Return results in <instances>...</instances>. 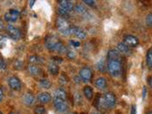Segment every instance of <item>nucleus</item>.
<instances>
[{
	"label": "nucleus",
	"mask_w": 152,
	"mask_h": 114,
	"mask_svg": "<svg viewBox=\"0 0 152 114\" xmlns=\"http://www.w3.org/2000/svg\"><path fill=\"white\" fill-rule=\"evenodd\" d=\"M45 45L46 48L50 51H54L57 53H66L68 49L62 43L58 38L54 35H48L45 39Z\"/></svg>",
	"instance_id": "nucleus-1"
},
{
	"label": "nucleus",
	"mask_w": 152,
	"mask_h": 114,
	"mask_svg": "<svg viewBox=\"0 0 152 114\" xmlns=\"http://www.w3.org/2000/svg\"><path fill=\"white\" fill-rule=\"evenodd\" d=\"M56 27L57 30L59 32H61L62 34H64L66 36L69 35H74L75 31H76V26H71L70 23L66 20L64 17H58L56 20Z\"/></svg>",
	"instance_id": "nucleus-2"
},
{
	"label": "nucleus",
	"mask_w": 152,
	"mask_h": 114,
	"mask_svg": "<svg viewBox=\"0 0 152 114\" xmlns=\"http://www.w3.org/2000/svg\"><path fill=\"white\" fill-rule=\"evenodd\" d=\"M107 72L112 77H119L122 74V62L121 59L117 60H107Z\"/></svg>",
	"instance_id": "nucleus-3"
},
{
	"label": "nucleus",
	"mask_w": 152,
	"mask_h": 114,
	"mask_svg": "<svg viewBox=\"0 0 152 114\" xmlns=\"http://www.w3.org/2000/svg\"><path fill=\"white\" fill-rule=\"evenodd\" d=\"M103 97V101H104V104L106 107L107 109H110V108H113L114 107L116 106V96L115 94L112 93V92H107L104 93V95H102Z\"/></svg>",
	"instance_id": "nucleus-4"
},
{
	"label": "nucleus",
	"mask_w": 152,
	"mask_h": 114,
	"mask_svg": "<svg viewBox=\"0 0 152 114\" xmlns=\"http://www.w3.org/2000/svg\"><path fill=\"white\" fill-rule=\"evenodd\" d=\"M79 77L82 82H85V83L90 82L93 77V72L91 69L88 68V66H84V68H82L79 71Z\"/></svg>",
	"instance_id": "nucleus-5"
},
{
	"label": "nucleus",
	"mask_w": 152,
	"mask_h": 114,
	"mask_svg": "<svg viewBox=\"0 0 152 114\" xmlns=\"http://www.w3.org/2000/svg\"><path fill=\"white\" fill-rule=\"evenodd\" d=\"M19 17H20V12L15 9H11L4 14V19L5 21L9 23H14L16 22Z\"/></svg>",
	"instance_id": "nucleus-6"
},
{
	"label": "nucleus",
	"mask_w": 152,
	"mask_h": 114,
	"mask_svg": "<svg viewBox=\"0 0 152 114\" xmlns=\"http://www.w3.org/2000/svg\"><path fill=\"white\" fill-rule=\"evenodd\" d=\"M53 106L58 112L64 113L69 109V104L66 103V100L53 98Z\"/></svg>",
	"instance_id": "nucleus-7"
},
{
	"label": "nucleus",
	"mask_w": 152,
	"mask_h": 114,
	"mask_svg": "<svg viewBox=\"0 0 152 114\" xmlns=\"http://www.w3.org/2000/svg\"><path fill=\"white\" fill-rule=\"evenodd\" d=\"M6 31L8 33V35L13 40H18L20 39L22 36V32L19 30L17 27H14L12 25H8L6 27Z\"/></svg>",
	"instance_id": "nucleus-8"
},
{
	"label": "nucleus",
	"mask_w": 152,
	"mask_h": 114,
	"mask_svg": "<svg viewBox=\"0 0 152 114\" xmlns=\"http://www.w3.org/2000/svg\"><path fill=\"white\" fill-rule=\"evenodd\" d=\"M8 83H9L10 88H11L12 90H15V91L20 90L21 88H22L21 81L19 80V78L16 77V76H11V77H10L9 80H8Z\"/></svg>",
	"instance_id": "nucleus-9"
},
{
	"label": "nucleus",
	"mask_w": 152,
	"mask_h": 114,
	"mask_svg": "<svg viewBox=\"0 0 152 114\" xmlns=\"http://www.w3.org/2000/svg\"><path fill=\"white\" fill-rule=\"evenodd\" d=\"M124 43L126 44L129 48H135L139 44V39L132 34H126L124 37Z\"/></svg>",
	"instance_id": "nucleus-10"
},
{
	"label": "nucleus",
	"mask_w": 152,
	"mask_h": 114,
	"mask_svg": "<svg viewBox=\"0 0 152 114\" xmlns=\"http://www.w3.org/2000/svg\"><path fill=\"white\" fill-rule=\"evenodd\" d=\"M58 3H59V7L61 9L65 10V11L68 12L69 13L71 11H73V10H74V4H73V2L69 1V0H61V1H59Z\"/></svg>",
	"instance_id": "nucleus-11"
},
{
	"label": "nucleus",
	"mask_w": 152,
	"mask_h": 114,
	"mask_svg": "<svg viewBox=\"0 0 152 114\" xmlns=\"http://www.w3.org/2000/svg\"><path fill=\"white\" fill-rule=\"evenodd\" d=\"M95 107H97L98 110H100L101 112H104L107 110V108L106 107L103 101V97L101 94H97L96 99H95Z\"/></svg>",
	"instance_id": "nucleus-12"
},
{
	"label": "nucleus",
	"mask_w": 152,
	"mask_h": 114,
	"mask_svg": "<svg viewBox=\"0 0 152 114\" xmlns=\"http://www.w3.org/2000/svg\"><path fill=\"white\" fill-rule=\"evenodd\" d=\"M34 101H35V98H34V96H33V94L31 92H27L25 95H24L23 102H24V104H26V106H28V107L32 106V104H34Z\"/></svg>",
	"instance_id": "nucleus-13"
},
{
	"label": "nucleus",
	"mask_w": 152,
	"mask_h": 114,
	"mask_svg": "<svg viewBox=\"0 0 152 114\" xmlns=\"http://www.w3.org/2000/svg\"><path fill=\"white\" fill-rule=\"evenodd\" d=\"M94 86L98 89H100V90L104 89V88H107V79L104 78V77H99V78H97L96 80H95V82H94Z\"/></svg>",
	"instance_id": "nucleus-14"
},
{
	"label": "nucleus",
	"mask_w": 152,
	"mask_h": 114,
	"mask_svg": "<svg viewBox=\"0 0 152 114\" xmlns=\"http://www.w3.org/2000/svg\"><path fill=\"white\" fill-rule=\"evenodd\" d=\"M41 69L37 65H33V64H30L28 66V72L30 73L32 76H37L40 75L41 73Z\"/></svg>",
	"instance_id": "nucleus-15"
},
{
	"label": "nucleus",
	"mask_w": 152,
	"mask_h": 114,
	"mask_svg": "<svg viewBox=\"0 0 152 114\" xmlns=\"http://www.w3.org/2000/svg\"><path fill=\"white\" fill-rule=\"evenodd\" d=\"M38 101L41 104H48L51 101V95L49 92H42L38 95Z\"/></svg>",
	"instance_id": "nucleus-16"
},
{
	"label": "nucleus",
	"mask_w": 152,
	"mask_h": 114,
	"mask_svg": "<svg viewBox=\"0 0 152 114\" xmlns=\"http://www.w3.org/2000/svg\"><path fill=\"white\" fill-rule=\"evenodd\" d=\"M121 54H128L130 52V48L128 47L126 44H125L124 42H120L117 45V49H116Z\"/></svg>",
	"instance_id": "nucleus-17"
},
{
	"label": "nucleus",
	"mask_w": 152,
	"mask_h": 114,
	"mask_svg": "<svg viewBox=\"0 0 152 114\" xmlns=\"http://www.w3.org/2000/svg\"><path fill=\"white\" fill-rule=\"evenodd\" d=\"M121 59V53L116 49H111L107 52V60H117Z\"/></svg>",
	"instance_id": "nucleus-18"
},
{
	"label": "nucleus",
	"mask_w": 152,
	"mask_h": 114,
	"mask_svg": "<svg viewBox=\"0 0 152 114\" xmlns=\"http://www.w3.org/2000/svg\"><path fill=\"white\" fill-rule=\"evenodd\" d=\"M83 93H84V96L87 98L88 101H91V100L93 99L94 91H93V88L91 87H89V86H87V87L84 88Z\"/></svg>",
	"instance_id": "nucleus-19"
},
{
	"label": "nucleus",
	"mask_w": 152,
	"mask_h": 114,
	"mask_svg": "<svg viewBox=\"0 0 152 114\" xmlns=\"http://www.w3.org/2000/svg\"><path fill=\"white\" fill-rule=\"evenodd\" d=\"M74 35L78 38V39H81V40H84L87 38L88 34H87V31H86L84 28H80V27H76V31H75V33Z\"/></svg>",
	"instance_id": "nucleus-20"
},
{
	"label": "nucleus",
	"mask_w": 152,
	"mask_h": 114,
	"mask_svg": "<svg viewBox=\"0 0 152 114\" xmlns=\"http://www.w3.org/2000/svg\"><path fill=\"white\" fill-rule=\"evenodd\" d=\"M74 12L77 14H79V15H82V16L86 15V14H88V10L83 4L76 5V6L74 7Z\"/></svg>",
	"instance_id": "nucleus-21"
},
{
	"label": "nucleus",
	"mask_w": 152,
	"mask_h": 114,
	"mask_svg": "<svg viewBox=\"0 0 152 114\" xmlns=\"http://www.w3.org/2000/svg\"><path fill=\"white\" fill-rule=\"evenodd\" d=\"M53 98H59V99H63V100H66L68 98V94H66V90L64 88H58L55 90L54 92V96Z\"/></svg>",
	"instance_id": "nucleus-22"
},
{
	"label": "nucleus",
	"mask_w": 152,
	"mask_h": 114,
	"mask_svg": "<svg viewBox=\"0 0 152 114\" xmlns=\"http://www.w3.org/2000/svg\"><path fill=\"white\" fill-rule=\"evenodd\" d=\"M49 72L51 75H57L59 73V66L55 62H51L49 65Z\"/></svg>",
	"instance_id": "nucleus-23"
},
{
	"label": "nucleus",
	"mask_w": 152,
	"mask_h": 114,
	"mask_svg": "<svg viewBox=\"0 0 152 114\" xmlns=\"http://www.w3.org/2000/svg\"><path fill=\"white\" fill-rule=\"evenodd\" d=\"M28 61L31 62V64L33 65H40L44 63V60L42 59V57L37 56V55H31L28 57Z\"/></svg>",
	"instance_id": "nucleus-24"
},
{
	"label": "nucleus",
	"mask_w": 152,
	"mask_h": 114,
	"mask_svg": "<svg viewBox=\"0 0 152 114\" xmlns=\"http://www.w3.org/2000/svg\"><path fill=\"white\" fill-rule=\"evenodd\" d=\"M97 69L101 71V72H104V71L107 70V63L106 61H104V59H101L97 64Z\"/></svg>",
	"instance_id": "nucleus-25"
},
{
	"label": "nucleus",
	"mask_w": 152,
	"mask_h": 114,
	"mask_svg": "<svg viewBox=\"0 0 152 114\" xmlns=\"http://www.w3.org/2000/svg\"><path fill=\"white\" fill-rule=\"evenodd\" d=\"M39 85L43 88H50L51 87V82L49 79H42V80H40Z\"/></svg>",
	"instance_id": "nucleus-26"
},
{
	"label": "nucleus",
	"mask_w": 152,
	"mask_h": 114,
	"mask_svg": "<svg viewBox=\"0 0 152 114\" xmlns=\"http://www.w3.org/2000/svg\"><path fill=\"white\" fill-rule=\"evenodd\" d=\"M146 66L148 69H152V51L150 50L146 53Z\"/></svg>",
	"instance_id": "nucleus-27"
},
{
	"label": "nucleus",
	"mask_w": 152,
	"mask_h": 114,
	"mask_svg": "<svg viewBox=\"0 0 152 114\" xmlns=\"http://www.w3.org/2000/svg\"><path fill=\"white\" fill-rule=\"evenodd\" d=\"M34 113L35 114H46L47 111H46V108L42 106H38L34 108Z\"/></svg>",
	"instance_id": "nucleus-28"
},
{
	"label": "nucleus",
	"mask_w": 152,
	"mask_h": 114,
	"mask_svg": "<svg viewBox=\"0 0 152 114\" xmlns=\"http://www.w3.org/2000/svg\"><path fill=\"white\" fill-rule=\"evenodd\" d=\"M73 98H74V103H75V104H81V103H82V96H81L79 92H76L74 94Z\"/></svg>",
	"instance_id": "nucleus-29"
},
{
	"label": "nucleus",
	"mask_w": 152,
	"mask_h": 114,
	"mask_svg": "<svg viewBox=\"0 0 152 114\" xmlns=\"http://www.w3.org/2000/svg\"><path fill=\"white\" fill-rule=\"evenodd\" d=\"M145 24H146V25L148 26V27L152 28V12H149V13L146 15V17H145Z\"/></svg>",
	"instance_id": "nucleus-30"
},
{
	"label": "nucleus",
	"mask_w": 152,
	"mask_h": 114,
	"mask_svg": "<svg viewBox=\"0 0 152 114\" xmlns=\"http://www.w3.org/2000/svg\"><path fill=\"white\" fill-rule=\"evenodd\" d=\"M66 56H68V58L70 59V60H73L76 58V53L73 51V50H68V51H66Z\"/></svg>",
	"instance_id": "nucleus-31"
},
{
	"label": "nucleus",
	"mask_w": 152,
	"mask_h": 114,
	"mask_svg": "<svg viewBox=\"0 0 152 114\" xmlns=\"http://www.w3.org/2000/svg\"><path fill=\"white\" fill-rule=\"evenodd\" d=\"M6 42H7V36L4 34H0V48L6 45Z\"/></svg>",
	"instance_id": "nucleus-32"
},
{
	"label": "nucleus",
	"mask_w": 152,
	"mask_h": 114,
	"mask_svg": "<svg viewBox=\"0 0 152 114\" xmlns=\"http://www.w3.org/2000/svg\"><path fill=\"white\" fill-rule=\"evenodd\" d=\"M13 66H14V69H23V66H24V63L22 61L17 60V61H15V63H14Z\"/></svg>",
	"instance_id": "nucleus-33"
},
{
	"label": "nucleus",
	"mask_w": 152,
	"mask_h": 114,
	"mask_svg": "<svg viewBox=\"0 0 152 114\" xmlns=\"http://www.w3.org/2000/svg\"><path fill=\"white\" fill-rule=\"evenodd\" d=\"M57 12H58V13L60 14V15L62 16V17H64V16H66L69 14V12H66L65 10H63V9H61L60 7H58L57 8Z\"/></svg>",
	"instance_id": "nucleus-34"
},
{
	"label": "nucleus",
	"mask_w": 152,
	"mask_h": 114,
	"mask_svg": "<svg viewBox=\"0 0 152 114\" xmlns=\"http://www.w3.org/2000/svg\"><path fill=\"white\" fill-rule=\"evenodd\" d=\"M69 44L74 47V48H77V47H80V42L78 41H75V40H70L69 41Z\"/></svg>",
	"instance_id": "nucleus-35"
},
{
	"label": "nucleus",
	"mask_w": 152,
	"mask_h": 114,
	"mask_svg": "<svg viewBox=\"0 0 152 114\" xmlns=\"http://www.w3.org/2000/svg\"><path fill=\"white\" fill-rule=\"evenodd\" d=\"M83 3L87 4L88 6H94L95 5V1H90V0H84Z\"/></svg>",
	"instance_id": "nucleus-36"
},
{
	"label": "nucleus",
	"mask_w": 152,
	"mask_h": 114,
	"mask_svg": "<svg viewBox=\"0 0 152 114\" xmlns=\"http://www.w3.org/2000/svg\"><path fill=\"white\" fill-rule=\"evenodd\" d=\"M130 114H137V107L135 104H132L130 109Z\"/></svg>",
	"instance_id": "nucleus-37"
},
{
	"label": "nucleus",
	"mask_w": 152,
	"mask_h": 114,
	"mask_svg": "<svg viewBox=\"0 0 152 114\" xmlns=\"http://www.w3.org/2000/svg\"><path fill=\"white\" fill-rule=\"evenodd\" d=\"M6 68V63H5V61L3 59H0V69H4Z\"/></svg>",
	"instance_id": "nucleus-38"
},
{
	"label": "nucleus",
	"mask_w": 152,
	"mask_h": 114,
	"mask_svg": "<svg viewBox=\"0 0 152 114\" xmlns=\"http://www.w3.org/2000/svg\"><path fill=\"white\" fill-rule=\"evenodd\" d=\"M60 82H62L63 84H66V82H68V79H66V77H65V75L63 74V75H61V77H60Z\"/></svg>",
	"instance_id": "nucleus-39"
},
{
	"label": "nucleus",
	"mask_w": 152,
	"mask_h": 114,
	"mask_svg": "<svg viewBox=\"0 0 152 114\" xmlns=\"http://www.w3.org/2000/svg\"><path fill=\"white\" fill-rule=\"evenodd\" d=\"M146 97V88L142 87V99H145Z\"/></svg>",
	"instance_id": "nucleus-40"
},
{
	"label": "nucleus",
	"mask_w": 152,
	"mask_h": 114,
	"mask_svg": "<svg viewBox=\"0 0 152 114\" xmlns=\"http://www.w3.org/2000/svg\"><path fill=\"white\" fill-rule=\"evenodd\" d=\"M3 97H4V92H3L2 88L0 87V101H2V100H3Z\"/></svg>",
	"instance_id": "nucleus-41"
},
{
	"label": "nucleus",
	"mask_w": 152,
	"mask_h": 114,
	"mask_svg": "<svg viewBox=\"0 0 152 114\" xmlns=\"http://www.w3.org/2000/svg\"><path fill=\"white\" fill-rule=\"evenodd\" d=\"M148 85H149V87L152 88V76L148 77Z\"/></svg>",
	"instance_id": "nucleus-42"
},
{
	"label": "nucleus",
	"mask_w": 152,
	"mask_h": 114,
	"mask_svg": "<svg viewBox=\"0 0 152 114\" xmlns=\"http://www.w3.org/2000/svg\"><path fill=\"white\" fill-rule=\"evenodd\" d=\"M81 79H80V77H74V82L75 83H77V84H79L81 81H80Z\"/></svg>",
	"instance_id": "nucleus-43"
},
{
	"label": "nucleus",
	"mask_w": 152,
	"mask_h": 114,
	"mask_svg": "<svg viewBox=\"0 0 152 114\" xmlns=\"http://www.w3.org/2000/svg\"><path fill=\"white\" fill-rule=\"evenodd\" d=\"M3 28H4V22L0 19V30H2Z\"/></svg>",
	"instance_id": "nucleus-44"
},
{
	"label": "nucleus",
	"mask_w": 152,
	"mask_h": 114,
	"mask_svg": "<svg viewBox=\"0 0 152 114\" xmlns=\"http://www.w3.org/2000/svg\"><path fill=\"white\" fill-rule=\"evenodd\" d=\"M33 3H35V1H30V6H31V7L33 6Z\"/></svg>",
	"instance_id": "nucleus-45"
},
{
	"label": "nucleus",
	"mask_w": 152,
	"mask_h": 114,
	"mask_svg": "<svg viewBox=\"0 0 152 114\" xmlns=\"http://www.w3.org/2000/svg\"><path fill=\"white\" fill-rule=\"evenodd\" d=\"M10 114H19V113L15 112V111H12V112H10Z\"/></svg>",
	"instance_id": "nucleus-46"
},
{
	"label": "nucleus",
	"mask_w": 152,
	"mask_h": 114,
	"mask_svg": "<svg viewBox=\"0 0 152 114\" xmlns=\"http://www.w3.org/2000/svg\"><path fill=\"white\" fill-rule=\"evenodd\" d=\"M147 114H152V110H150V111H148V113Z\"/></svg>",
	"instance_id": "nucleus-47"
},
{
	"label": "nucleus",
	"mask_w": 152,
	"mask_h": 114,
	"mask_svg": "<svg viewBox=\"0 0 152 114\" xmlns=\"http://www.w3.org/2000/svg\"><path fill=\"white\" fill-rule=\"evenodd\" d=\"M0 114H3V113H2V112H1V111H0Z\"/></svg>",
	"instance_id": "nucleus-48"
},
{
	"label": "nucleus",
	"mask_w": 152,
	"mask_h": 114,
	"mask_svg": "<svg viewBox=\"0 0 152 114\" xmlns=\"http://www.w3.org/2000/svg\"><path fill=\"white\" fill-rule=\"evenodd\" d=\"M150 50H151V51H152V48H151V49H150Z\"/></svg>",
	"instance_id": "nucleus-49"
}]
</instances>
